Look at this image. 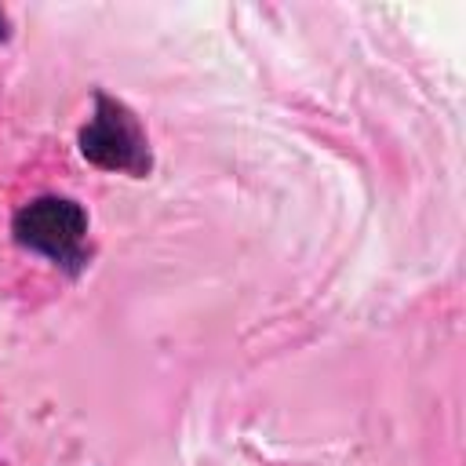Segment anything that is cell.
Listing matches in <instances>:
<instances>
[{"label": "cell", "mask_w": 466, "mask_h": 466, "mask_svg": "<svg viewBox=\"0 0 466 466\" xmlns=\"http://www.w3.org/2000/svg\"><path fill=\"white\" fill-rule=\"evenodd\" d=\"M11 233H15V244L36 255H47L69 273H80L87 262V251H84L87 211L69 197H36L22 204L11 218Z\"/></svg>", "instance_id": "7a4b0ae2"}, {"label": "cell", "mask_w": 466, "mask_h": 466, "mask_svg": "<svg viewBox=\"0 0 466 466\" xmlns=\"http://www.w3.org/2000/svg\"><path fill=\"white\" fill-rule=\"evenodd\" d=\"M76 142H80V157L102 171H127L135 178H146L153 167L149 138L138 116L106 91H95V113L80 127Z\"/></svg>", "instance_id": "6da1fadb"}, {"label": "cell", "mask_w": 466, "mask_h": 466, "mask_svg": "<svg viewBox=\"0 0 466 466\" xmlns=\"http://www.w3.org/2000/svg\"><path fill=\"white\" fill-rule=\"evenodd\" d=\"M7 22H4V11H0V40H7V29H4Z\"/></svg>", "instance_id": "3957f363"}]
</instances>
